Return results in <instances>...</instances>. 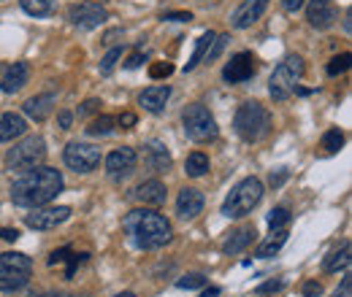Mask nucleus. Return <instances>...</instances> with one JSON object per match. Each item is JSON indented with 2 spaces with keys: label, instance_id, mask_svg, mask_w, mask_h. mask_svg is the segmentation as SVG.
I'll return each instance as SVG.
<instances>
[{
  "label": "nucleus",
  "instance_id": "obj_1",
  "mask_svg": "<svg viewBox=\"0 0 352 297\" xmlns=\"http://www.w3.org/2000/svg\"><path fill=\"white\" fill-rule=\"evenodd\" d=\"M65 181L57 168H33L11 184V200L22 209H41L63 192Z\"/></svg>",
  "mask_w": 352,
  "mask_h": 297
},
{
  "label": "nucleus",
  "instance_id": "obj_2",
  "mask_svg": "<svg viewBox=\"0 0 352 297\" xmlns=\"http://www.w3.org/2000/svg\"><path fill=\"white\" fill-rule=\"evenodd\" d=\"M122 230H125L128 241H131L135 249H141V252L160 249V246H166L174 238L171 222L163 213L149 211V209H135V211L125 213Z\"/></svg>",
  "mask_w": 352,
  "mask_h": 297
},
{
  "label": "nucleus",
  "instance_id": "obj_3",
  "mask_svg": "<svg viewBox=\"0 0 352 297\" xmlns=\"http://www.w3.org/2000/svg\"><path fill=\"white\" fill-rule=\"evenodd\" d=\"M261 200H263V181L255 178V176H250V178L239 181L230 189V195L222 203V216H228V219H244L247 213H252L261 206Z\"/></svg>",
  "mask_w": 352,
  "mask_h": 297
},
{
  "label": "nucleus",
  "instance_id": "obj_4",
  "mask_svg": "<svg viewBox=\"0 0 352 297\" xmlns=\"http://www.w3.org/2000/svg\"><path fill=\"white\" fill-rule=\"evenodd\" d=\"M233 130H236V135L241 141L255 143V141H261V138L268 135V130H271V114L265 111V106L255 103V100L241 103L239 111H236V117H233Z\"/></svg>",
  "mask_w": 352,
  "mask_h": 297
},
{
  "label": "nucleus",
  "instance_id": "obj_5",
  "mask_svg": "<svg viewBox=\"0 0 352 297\" xmlns=\"http://www.w3.org/2000/svg\"><path fill=\"white\" fill-rule=\"evenodd\" d=\"M304 60L298 57V54H290V57H285L276 68H274V73H271V79H268V95L274 97V100H287L293 92H296V86L301 82V76H304Z\"/></svg>",
  "mask_w": 352,
  "mask_h": 297
},
{
  "label": "nucleus",
  "instance_id": "obj_6",
  "mask_svg": "<svg viewBox=\"0 0 352 297\" xmlns=\"http://www.w3.org/2000/svg\"><path fill=\"white\" fill-rule=\"evenodd\" d=\"M33 259L22 252H3L0 254V292H16L30 284Z\"/></svg>",
  "mask_w": 352,
  "mask_h": 297
},
{
  "label": "nucleus",
  "instance_id": "obj_7",
  "mask_svg": "<svg viewBox=\"0 0 352 297\" xmlns=\"http://www.w3.org/2000/svg\"><path fill=\"white\" fill-rule=\"evenodd\" d=\"M46 157V143L41 135H30L19 143H14V149H8L6 154V170L11 173H28V170L38 168Z\"/></svg>",
  "mask_w": 352,
  "mask_h": 297
},
{
  "label": "nucleus",
  "instance_id": "obj_8",
  "mask_svg": "<svg viewBox=\"0 0 352 297\" xmlns=\"http://www.w3.org/2000/svg\"><path fill=\"white\" fill-rule=\"evenodd\" d=\"M182 125H184L187 138L195 141V143H209V141H214L220 135V128H217L214 117L201 103H192V106H187L182 111Z\"/></svg>",
  "mask_w": 352,
  "mask_h": 297
},
{
  "label": "nucleus",
  "instance_id": "obj_9",
  "mask_svg": "<svg viewBox=\"0 0 352 297\" xmlns=\"http://www.w3.org/2000/svg\"><path fill=\"white\" fill-rule=\"evenodd\" d=\"M63 163L76 173H92V170L100 165V149L92 146V143H68L65 152H63Z\"/></svg>",
  "mask_w": 352,
  "mask_h": 297
},
{
  "label": "nucleus",
  "instance_id": "obj_10",
  "mask_svg": "<svg viewBox=\"0 0 352 297\" xmlns=\"http://www.w3.org/2000/svg\"><path fill=\"white\" fill-rule=\"evenodd\" d=\"M106 19H109L106 8L98 5V3H92V0L74 3V5L68 8V22H71L74 27H79V30H95V27H100Z\"/></svg>",
  "mask_w": 352,
  "mask_h": 297
},
{
  "label": "nucleus",
  "instance_id": "obj_11",
  "mask_svg": "<svg viewBox=\"0 0 352 297\" xmlns=\"http://www.w3.org/2000/svg\"><path fill=\"white\" fill-rule=\"evenodd\" d=\"M255 73H258V60H255V54H252V51H239V54H233L230 62L225 65L222 79H225L228 84H244V82H250Z\"/></svg>",
  "mask_w": 352,
  "mask_h": 297
},
{
  "label": "nucleus",
  "instance_id": "obj_12",
  "mask_svg": "<svg viewBox=\"0 0 352 297\" xmlns=\"http://www.w3.org/2000/svg\"><path fill=\"white\" fill-rule=\"evenodd\" d=\"M68 219H71L68 206H41V209H33V213L25 216V224L30 230H54Z\"/></svg>",
  "mask_w": 352,
  "mask_h": 297
},
{
  "label": "nucleus",
  "instance_id": "obj_13",
  "mask_svg": "<svg viewBox=\"0 0 352 297\" xmlns=\"http://www.w3.org/2000/svg\"><path fill=\"white\" fill-rule=\"evenodd\" d=\"M135 163H138V154L131 146H120L114 149L109 157H106V170L111 178H125L135 170Z\"/></svg>",
  "mask_w": 352,
  "mask_h": 297
},
{
  "label": "nucleus",
  "instance_id": "obj_14",
  "mask_svg": "<svg viewBox=\"0 0 352 297\" xmlns=\"http://www.w3.org/2000/svg\"><path fill=\"white\" fill-rule=\"evenodd\" d=\"M265 8H268V0H244V3L233 11L230 25H233L236 30H247V27H252V25L263 16Z\"/></svg>",
  "mask_w": 352,
  "mask_h": 297
},
{
  "label": "nucleus",
  "instance_id": "obj_15",
  "mask_svg": "<svg viewBox=\"0 0 352 297\" xmlns=\"http://www.w3.org/2000/svg\"><path fill=\"white\" fill-rule=\"evenodd\" d=\"M307 19L314 30H328L336 22V5H333V0H309Z\"/></svg>",
  "mask_w": 352,
  "mask_h": 297
},
{
  "label": "nucleus",
  "instance_id": "obj_16",
  "mask_svg": "<svg viewBox=\"0 0 352 297\" xmlns=\"http://www.w3.org/2000/svg\"><path fill=\"white\" fill-rule=\"evenodd\" d=\"M168 97H171V86L155 84V86H149V89H144V92H141L138 103H141V106H144V111H149V114H163V111H166Z\"/></svg>",
  "mask_w": 352,
  "mask_h": 297
},
{
  "label": "nucleus",
  "instance_id": "obj_17",
  "mask_svg": "<svg viewBox=\"0 0 352 297\" xmlns=\"http://www.w3.org/2000/svg\"><path fill=\"white\" fill-rule=\"evenodd\" d=\"M204 195L198 192V189H192V187H187V189H182L179 192V198H176V213H179V219H195L198 213L204 211Z\"/></svg>",
  "mask_w": 352,
  "mask_h": 297
},
{
  "label": "nucleus",
  "instance_id": "obj_18",
  "mask_svg": "<svg viewBox=\"0 0 352 297\" xmlns=\"http://www.w3.org/2000/svg\"><path fill=\"white\" fill-rule=\"evenodd\" d=\"M144 165L155 173H163V170L171 168V152L166 149V143L160 141H149L144 146Z\"/></svg>",
  "mask_w": 352,
  "mask_h": 297
},
{
  "label": "nucleus",
  "instance_id": "obj_19",
  "mask_svg": "<svg viewBox=\"0 0 352 297\" xmlns=\"http://www.w3.org/2000/svg\"><path fill=\"white\" fill-rule=\"evenodd\" d=\"M133 198H138L144 206H163L166 198H168V192H166V184H163V181L149 178V181H144V184L135 187Z\"/></svg>",
  "mask_w": 352,
  "mask_h": 297
},
{
  "label": "nucleus",
  "instance_id": "obj_20",
  "mask_svg": "<svg viewBox=\"0 0 352 297\" xmlns=\"http://www.w3.org/2000/svg\"><path fill=\"white\" fill-rule=\"evenodd\" d=\"M28 79H30V65L28 62H14L11 68H6V73L0 79V89L6 95H14V92H19L22 86L28 84Z\"/></svg>",
  "mask_w": 352,
  "mask_h": 297
},
{
  "label": "nucleus",
  "instance_id": "obj_21",
  "mask_svg": "<svg viewBox=\"0 0 352 297\" xmlns=\"http://www.w3.org/2000/svg\"><path fill=\"white\" fill-rule=\"evenodd\" d=\"M54 103H57V97L52 95V92H44V95H36V97H30V100H25V114L30 117V119H36V122H46L49 119V114L54 111Z\"/></svg>",
  "mask_w": 352,
  "mask_h": 297
},
{
  "label": "nucleus",
  "instance_id": "obj_22",
  "mask_svg": "<svg viewBox=\"0 0 352 297\" xmlns=\"http://www.w3.org/2000/svg\"><path fill=\"white\" fill-rule=\"evenodd\" d=\"M252 238H255V227L252 224H247V227H239V230H233V233H228V241L222 243V252L228 257L233 254H241L250 243H252Z\"/></svg>",
  "mask_w": 352,
  "mask_h": 297
},
{
  "label": "nucleus",
  "instance_id": "obj_23",
  "mask_svg": "<svg viewBox=\"0 0 352 297\" xmlns=\"http://www.w3.org/2000/svg\"><path fill=\"white\" fill-rule=\"evenodd\" d=\"M25 132H28L25 117H19V114H14V111H8V114L0 117V141H3V143L14 141V138H22Z\"/></svg>",
  "mask_w": 352,
  "mask_h": 297
},
{
  "label": "nucleus",
  "instance_id": "obj_24",
  "mask_svg": "<svg viewBox=\"0 0 352 297\" xmlns=\"http://www.w3.org/2000/svg\"><path fill=\"white\" fill-rule=\"evenodd\" d=\"M287 235H290L287 227H282V230H271V235L255 249V257H258V259H271V257H276L279 252H282V246L287 243Z\"/></svg>",
  "mask_w": 352,
  "mask_h": 297
},
{
  "label": "nucleus",
  "instance_id": "obj_25",
  "mask_svg": "<svg viewBox=\"0 0 352 297\" xmlns=\"http://www.w3.org/2000/svg\"><path fill=\"white\" fill-rule=\"evenodd\" d=\"M350 254H352V243H350V241H344L339 249H333L331 254L325 257L322 270H325V273H339V270H347V268H350Z\"/></svg>",
  "mask_w": 352,
  "mask_h": 297
},
{
  "label": "nucleus",
  "instance_id": "obj_26",
  "mask_svg": "<svg viewBox=\"0 0 352 297\" xmlns=\"http://www.w3.org/2000/svg\"><path fill=\"white\" fill-rule=\"evenodd\" d=\"M217 38V33H204L201 38H198V43H195V51H192V57H190V62L184 65V73H190V71H195L204 60H206V54H209V49H212V41Z\"/></svg>",
  "mask_w": 352,
  "mask_h": 297
},
{
  "label": "nucleus",
  "instance_id": "obj_27",
  "mask_svg": "<svg viewBox=\"0 0 352 297\" xmlns=\"http://www.w3.org/2000/svg\"><path fill=\"white\" fill-rule=\"evenodd\" d=\"M206 170H209V157H206L204 152H192V154L187 157V163H184V173H187V176L201 178V176H206Z\"/></svg>",
  "mask_w": 352,
  "mask_h": 297
},
{
  "label": "nucleus",
  "instance_id": "obj_28",
  "mask_svg": "<svg viewBox=\"0 0 352 297\" xmlns=\"http://www.w3.org/2000/svg\"><path fill=\"white\" fill-rule=\"evenodd\" d=\"M342 146H344V132L339 128H331L322 135V141H320V149H322L325 154H336Z\"/></svg>",
  "mask_w": 352,
  "mask_h": 297
},
{
  "label": "nucleus",
  "instance_id": "obj_29",
  "mask_svg": "<svg viewBox=\"0 0 352 297\" xmlns=\"http://www.w3.org/2000/svg\"><path fill=\"white\" fill-rule=\"evenodd\" d=\"M19 5L30 16H49L54 11V0H19Z\"/></svg>",
  "mask_w": 352,
  "mask_h": 297
},
{
  "label": "nucleus",
  "instance_id": "obj_30",
  "mask_svg": "<svg viewBox=\"0 0 352 297\" xmlns=\"http://www.w3.org/2000/svg\"><path fill=\"white\" fill-rule=\"evenodd\" d=\"M114 125H117V119L109 117V114H103V117H98V119L89 122L87 132L89 135H95V138H100V135H111V132H114Z\"/></svg>",
  "mask_w": 352,
  "mask_h": 297
},
{
  "label": "nucleus",
  "instance_id": "obj_31",
  "mask_svg": "<svg viewBox=\"0 0 352 297\" xmlns=\"http://www.w3.org/2000/svg\"><path fill=\"white\" fill-rule=\"evenodd\" d=\"M120 60H122V46H114V49H109V51H106V57L100 60V76H111Z\"/></svg>",
  "mask_w": 352,
  "mask_h": 297
},
{
  "label": "nucleus",
  "instance_id": "obj_32",
  "mask_svg": "<svg viewBox=\"0 0 352 297\" xmlns=\"http://www.w3.org/2000/svg\"><path fill=\"white\" fill-rule=\"evenodd\" d=\"M352 65V54L350 51H342V54H336L331 62H328V76H339V73H347Z\"/></svg>",
  "mask_w": 352,
  "mask_h": 297
},
{
  "label": "nucleus",
  "instance_id": "obj_33",
  "mask_svg": "<svg viewBox=\"0 0 352 297\" xmlns=\"http://www.w3.org/2000/svg\"><path fill=\"white\" fill-rule=\"evenodd\" d=\"M290 209L287 206H279V209H274V211L268 213V227L271 230H282V227H287L290 224Z\"/></svg>",
  "mask_w": 352,
  "mask_h": 297
},
{
  "label": "nucleus",
  "instance_id": "obj_34",
  "mask_svg": "<svg viewBox=\"0 0 352 297\" xmlns=\"http://www.w3.org/2000/svg\"><path fill=\"white\" fill-rule=\"evenodd\" d=\"M176 287L179 289H201V287H206V278L201 273H187V276H182L176 281Z\"/></svg>",
  "mask_w": 352,
  "mask_h": 297
},
{
  "label": "nucleus",
  "instance_id": "obj_35",
  "mask_svg": "<svg viewBox=\"0 0 352 297\" xmlns=\"http://www.w3.org/2000/svg\"><path fill=\"white\" fill-rule=\"evenodd\" d=\"M174 73V65L171 62H155V65H149V79H168Z\"/></svg>",
  "mask_w": 352,
  "mask_h": 297
},
{
  "label": "nucleus",
  "instance_id": "obj_36",
  "mask_svg": "<svg viewBox=\"0 0 352 297\" xmlns=\"http://www.w3.org/2000/svg\"><path fill=\"white\" fill-rule=\"evenodd\" d=\"M100 100L98 97H89V100H85L82 106H79V119H85V117H92V114H98L100 111Z\"/></svg>",
  "mask_w": 352,
  "mask_h": 297
},
{
  "label": "nucleus",
  "instance_id": "obj_37",
  "mask_svg": "<svg viewBox=\"0 0 352 297\" xmlns=\"http://www.w3.org/2000/svg\"><path fill=\"white\" fill-rule=\"evenodd\" d=\"M228 41H230L228 36H217V38L212 41V49H209V54H206V60H204V62H214V60L220 57V51L225 49V43Z\"/></svg>",
  "mask_w": 352,
  "mask_h": 297
},
{
  "label": "nucleus",
  "instance_id": "obj_38",
  "mask_svg": "<svg viewBox=\"0 0 352 297\" xmlns=\"http://www.w3.org/2000/svg\"><path fill=\"white\" fill-rule=\"evenodd\" d=\"M285 287V281L282 278H271V281H265V284H261L258 287V295L263 297V295H274V292H279Z\"/></svg>",
  "mask_w": 352,
  "mask_h": 297
},
{
  "label": "nucleus",
  "instance_id": "obj_39",
  "mask_svg": "<svg viewBox=\"0 0 352 297\" xmlns=\"http://www.w3.org/2000/svg\"><path fill=\"white\" fill-rule=\"evenodd\" d=\"M190 19H192L190 11H168V14H163V22H190Z\"/></svg>",
  "mask_w": 352,
  "mask_h": 297
},
{
  "label": "nucleus",
  "instance_id": "obj_40",
  "mask_svg": "<svg viewBox=\"0 0 352 297\" xmlns=\"http://www.w3.org/2000/svg\"><path fill=\"white\" fill-rule=\"evenodd\" d=\"M74 257V252L71 249H60V252H52V257H49V265L54 268V265H60V262H68Z\"/></svg>",
  "mask_w": 352,
  "mask_h": 297
},
{
  "label": "nucleus",
  "instance_id": "obj_41",
  "mask_svg": "<svg viewBox=\"0 0 352 297\" xmlns=\"http://www.w3.org/2000/svg\"><path fill=\"white\" fill-rule=\"evenodd\" d=\"M350 287H352V276L347 273V276L342 278V287L333 292V297H350Z\"/></svg>",
  "mask_w": 352,
  "mask_h": 297
},
{
  "label": "nucleus",
  "instance_id": "obj_42",
  "mask_svg": "<svg viewBox=\"0 0 352 297\" xmlns=\"http://www.w3.org/2000/svg\"><path fill=\"white\" fill-rule=\"evenodd\" d=\"M322 295V287L317 281H307L304 284V297H320Z\"/></svg>",
  "mask_w": 352,
  "mask_h": 297
},
{
  "label": "nucleus",
  "instance_id": "obj_43",
  "mask_svg": "<svg viewBox=\"0 0 352 297\" xmlns=\"http://www.w3.org/2000/svg\"><path fill=\"white\" fill-rule=\"evenodd\" d=\"M71 122H74V114H71V111H60V114H57L60 130H71Z\"/></svg>",
  "mask_w": 352,
  "mask_h": 297
},
{
  "label": "nucleus",
  "instance_id": "obj_44",
  "mask_svg": "<svg viewBox=\"0 0 352 297\" xmlns=\"http://www.w3.org/2000/svg\"><path fill=\"white\" fill-rule=\"evenodd\" d=\"M117 125L122 130H131L133 125H135V114H131V111H125V114H120V119H117Z\"/></svg>",
  "mask_w": 352,
  "mask_h": 297
},
{
  "label": "nucleus",
  "instance_id": "obj_45",
  "mask_svg": "<svg viewBox=\"0 0 352 297\" xmlns=\"http://www.w3.org/2000/svg\"><path fill=\"white\" fill-rule=\"evenodd\" d=\"M304 3H307V0H282V8H285L287 14H296V11L304 8Z\"/></svg>",
  "mask_w": 352,
  "mask_h": 297
},
{
  "label": "nucleus",
  "instance_id": "obj_46",
  "mask_svg": "<svg viewBox=\"0 0 352 297\" xmlns=\"http://www.w3.org/2000/svg\"><path fill=\"white\" fill-rule=\"evenodd\" d=\"M285 178H287V170H276V173H271L268 184H271V187H282V184H285Z\"/></svg>",
  "mask_w": 352,
  "mask_h": 297
},
{
  "label": "nucleus",
  "instance_id": "obj_47",
  "mask_svg": "<svg viewBox=\"0 0 352 297\" xmlns=\"http://www.w3.org/2000/svg\"><path fill=\"white\" fill-rule=\"evenodd\" d=\"M144 60H146V57H144L141 51H135V54H131V57L125 60V68H131V71H133V68H138V65H141Z\"/></svg>",
  "mask_w": 352,
  "mask_h": 297
},
{
  "label": "nucleus",
  "instance_id": "obj_48",
  "mask_svg": "<svg viewBox=\"0 0 352 297\" xmlns=\"http://www.w3.org/2000/svg\"><path fill=\"white\" fill-rule=\"evenodd\" d=\"M19 238V230H11V227H0V241H16Z\"/></svg>",
  "mask_w": 352,
  "mask_h": 297
},
{
  "label": "nucleus",
  "instance_id": "obj_49",
  "mask_svg": "<svg viewBox=\"0 0 352 297\" xmlns=\"http://www.w3.org/2000/svg\"><path fill=\"white\" fill-rule=\"evenodd\" d=\"M198 297H220V289H217V287H209L206 292H201Z\"/></svg>",
  "mask_w": 352,
  "mask_h": 297
},
{
  "label": "nucleus",
  "instance_id": "obj_50",
  "mask_svg": "<svg viewBox=\"0 0 352 297\" xmlns=\"http://www.w3.org/2000/svg\"><path fill=\"white\" fill-rule=\"evenodd\" d=\"M30 297H71L68 292H41V295H30Z\"/></svg>",
  "mask_w": 352,
  "mask_h": 297
},
{
  "label": "nucleus",
  "instance_id": "obj_51",
  "mask_svg": "<svg viewBox=\"0 0 352 297\" xmlns=\"http://www.w3.org/2000/svg\"><path fill=\"white\" fill-rule=\"evenodd\" d=\"M117 297H135L133 292H122V295H117Z\"/></svg>",
  "mask_w": 352,
  "mask_h": 297
},
{
  "label": "nucleus",
  "instance_id": "obj_52",
  "mask_svg": "<svg viewBox=\"0 0 352 297\" xmlns=\"http://www.w3.org/2000/svg\"><path fill=\"white\" fill-rule=\"evenodd\" d=\"M201 3H206V0H201Z\"/></svg>",
  "mask_w": 352,
  "mask_h": 297
}]
</instances>
